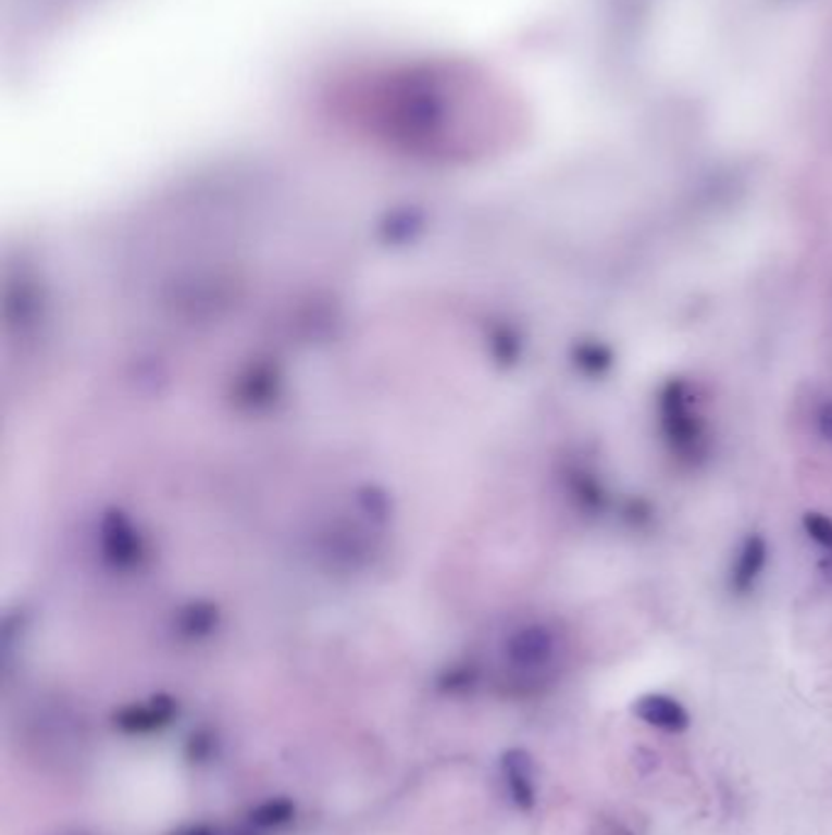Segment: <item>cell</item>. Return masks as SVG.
<instances>
[{
  "label": "cell",
  "instance_id": "cell-1",
  "mask_svg": "<svg viewBox=\"0 0 832 835\" xmlns=\"http://www.w3.org/2000/svg\"><path fill=\"white\" fill-rule=\"evenodd\" d=\"M659 433L669 454L686 466L708 460L710 433L704 413L698 411L696 391L686 379L671 376L657 396Z\"/></svg>",
  "mask_w": 832,
  "mask_h": 835
},
{
  "label": "cell",
  "instance_id": "cell-2",
  "mask_svg": "<svg viewBox=\"0 0 832 835\" xmlns=\"http://www.w3.org/2000/svg\"><path fill=\"white\" fill-rule=\"evenodd\" d=\"M769 562V543L765 535L752 533L745 538V543L740 545L737 557L733 570H730V579L728 586L735 596H749L755 591V586L759 582L761 572Z\"/></svg>",
  "mask_w": 832,
  "mask_h": 835
},
{
  "label": "cell",
  "instance_id": "cell-3",
  "mask_svg": "<svg viewBox=\"0 0 832 835\" xmlns=\"http://www.w3.org/2000/svg\"><path fill=\"white\" fill-rule=\"evenodd\" d=\"M633 713L647 725L667 733H684L691 725L688 711L667 694H645L633 703Z\"/></svg>",
  "mask_w": 832,
  "mask_h": 835
},
{
  "label": "cell",
  "instance_id": "cell-4",
  "mask_svg": "<svg viewBox=\"0 0 832 835\" xmlns=\"http://www.w3.org/2000/svg\"><path fill=\"white\" fill-rule=\"evenodd\" d=\"M174 713H176L174 701L159 696V699H152V703H147V706H129V709L120 711L115 715V723L123 733L145 735V733H154V731L164 728V725L172 723Z\"/></svg>",
  "mask_w": 832,
  "mask_h": 835
},
{
  "label": "cell",
  "instance_id": "cell-5",
  "mask_svg": "<svg viewBox=\"0 0 832 835\" xmlns=\"http://www.w3.org/2000/svg\"><path fill=\"white\" fill-rule=\"evenodd\" d=\"M504 774L510 792V799L518 809L530 811L535 807V768L533 758L525 750H508L504 755Z\"/></svg>",
  "mask_w": 832,
  "mask_h": 835
},
{
  "label": "cell",
  "instance_id": "cell-6",
  "mask_svg": "<svg viewBox=\"0 0 832 835\" xmlns=\"http://www.w3.org/2000/svg\"><path fill=\"white\" fill-rule=\"evenodd\" d=\"M555 650V640L545 628H525L520 631L513 640H510V660L518 668H539L545 664L549 658H552Z\"/></svg>",
  "mask_w": 832,
  "mask_h": 835
},
{
  "label": "cell",
  "instance_id": "cell-7",
  "mask_svg": "<svg viewBox=\"0 0 832 835\" xmlns=\"http://www.w3.org/2000/svg\"><path fill=\"white\" fill-rule=\"evenodd\" d=\"M576 370L588 376V379H604L616 366V352L613 347L600 342V340H581L574 345L571 352Z\"/></svg>",
  "mask_w": 832,
  "mask_h": 835
},
{
  "label": "cell",
  "instance_id": "cell-8",
  "mask_svg": "<svg viewBox=\"0 0 832 835\" xmlns=\"http://www.w3.org/2000/svg\"><path fill=\"white\" fill-rule=\"evenodd\" d=\"M571 484H574V496L581 503V509L588 511V513H600L608 506V494L604 486H600V482L596 479L594 474H586V472H576L574 479H571Z\"/></svg>",
  "mask_w": 832,
  "mask_h": 835
},
{
  "label": "cell",
  "instance_id": "cell-9",
  "mask_svg": "<svg viewBox=\"0 0 832 835\" xmlns=\"http://www.w3.org/2000/svg\"><path fill=\"white\" fill-rule=\"evenodd\" d=\"M294 813L296 809L288 799H272V801L259 803L249 819H252L257 828H278V826H286V823L294 819Z\"/></svg>",
  "mask_w": 832,
  "mask_h": 835
},
{
  "label": "cell",
  "instance_id": "cell-10",
  "mask_svg": "<svg viewBox=\"0 0 832 835\" xmlns=\"http://www.w3.org/2000/svg\"><path fill=\"white\" fill-rule=\"evenodd\" d=\"M804 531L810 540L820 545V548L832 550V519H828L825 513L808 511L804 515Z\"/></svg>",
  "mask_w": 832,
  "mask_h": 835
},
{
  "label": "cell",
  "instance_id": "cell-11",
  "mask_svg": "<svg viewBox=\"0 0 832 835\" xmlns=\"http://www.w3.org/2000/svg\"><path fill=\"white\" fill-rule=\"evenodd\" d=\"M625 519L635 525V528H645V525L651 523V515H655V511H651V503L645 501V499H630L625 511H623Z\"/></svg>",
  "mask_w": 832,
  "mask_h": 835
},
{
  "label": "cell",
  "instance_id": "cell-12",
  "mask_svg": "<svg viewBox=\"0 0 832 835\" xmlns=\"http://www.w3.org/2000/svg\"><path fill=\"white\" fill-rule=\"evenodd\" d=\"M215 743H213V735H210L208 731H200V733H194L188 740V758L194 762H200V760H208L210 752H213Z\"/></svg>",
  "mask_w": 832,
  "mask_h": 835
},
{
  "label": "cell",
  "instance_id": "cell-13",
  "mask_svg": "<svg viewBox=\"0 0 832 835\" xmlns=\"http://www.w3.org/2000/svg\"><path fill=\"white\" fill-rule=\"evenodd\" d=\"M816 423H818V435L823 437L828 445H832V401H825L820 406Z\"/></svg>",
  "mask_w": 832,
  "mask_h": 835
},
{
  "label": "cell",
  "instance_id": "cell-14",
  "mask_svg": "<svg viewBox=\"0 0 832 835\" xmlns=\"http://www.w3.org/2000/svg\"><path fill=\"white\" fill-rule=\"evenodd\" d=\"M820 572H823L825 579L832 584V550H828V554L823 557V562H820Z\"/></svg>",
  "mask_w": 832,
  "mask_h": 835
}]
</instances>
